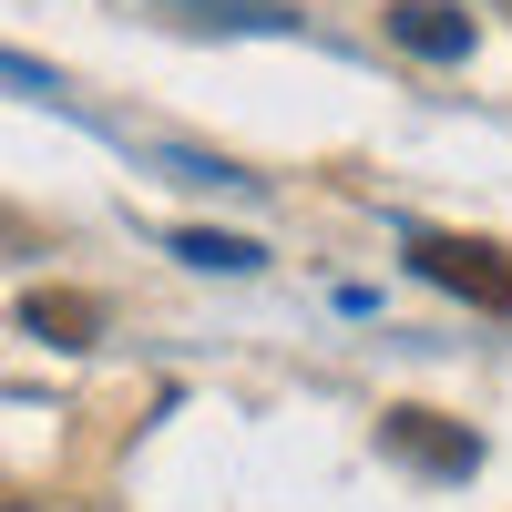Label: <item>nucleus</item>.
Returning <instances> with one entry per match:
<instances>
[{"instance_id": "1", "label": "nucleus", "mask_w": 512, "mask_h": 512, "mask_svg": "<svg viewBox=\"0 0 512 512\" xmlns=\"http://www.w3.org/2000/svg\"><path fill=\"white\" fill-rule=\"evenodd\" d=\"M410 267L431 277V287H451V297H472V308H512V267H502V246H482V236H441V226H420L410 236Z\"/></svg>"}, {"instance_id": "2", "label": "nucleus", "mask_w": 512, "mask_h": 512, "mask_svg": "<svg viewBox=\"0 0 512 512\" xmlns=\"http://www.w3.org/2000/svg\"><path fill=\"white\" fill-rule=\"evenodd\" d=\"M379 441H390V461H420V472H441V482L482 461V441H472V431H451L441 410H390V420H379Z\"/></svg>"}, {"instance_id": "3", "label": "nucleus", "mask_w": 512, "mask_h": 512, "mask_svg": "<svg viewBox=\"0 0 512 512\" xmlns=\"http://www.w3.org/2000/svg\"><path fill=\"white\" fill-rule=\"evenodd\" d=\"M390 41L410 62H461L472 52V11L461 0H390Z\"/></svg>"}, {"instance_id": "4", "label": "nucleus", "mask_w": 512, "mask_h": 512, "mask_svg": "<svg viewBox=\"0 0 512 512\" xmlns=\"http://www.w3.org/2000/svg\"><path fill=\"white\" fill-rule=\"evenodd\" d=\"M21 328L52 338V349H93L103 308H93V297H72V287H31V297H21Z\"/></svg>"}, {"instance_id": "5", "label": "nucleus", "mask_w": 512, "mask_h": 512, "mask_svg": "<svg viewBox=\"0 0 512 512\" xmlns=\"http://www.w3.org/2000/svg\"><path fill=\"white\" fill-rule=\"evenodd\" d=\"M175 256L205 267V277H256V267H267V246H256V236H216V226H185Z\"/></svg>"}, {"instance_id": "6", "label": "nucleus", "mask_w": 512, "mask_h": 512, "mask_svg": "<svg viewBox=\"0 0 512 512\" xmlns=\"http://www.w3.org/2000/svg\"><path fill=\"white\" fill-rule=\"evenodd\" d=\"M0 512H21V502H11V492H0Z\"/></svg>"}, {"instance_id": "7", "label": "nucleus", "mask_w": 512, "mask_h": 512, "mask_svg": "<svg viewBox=\"0 0 512 512\" xmlns=\"http://www.w3.org/2000/svg\"><path fill=\"white\" fill-rule=\"evenodd\" d=\"M502 11H512V0H502Z\"/></svg>"}]
</instances>
